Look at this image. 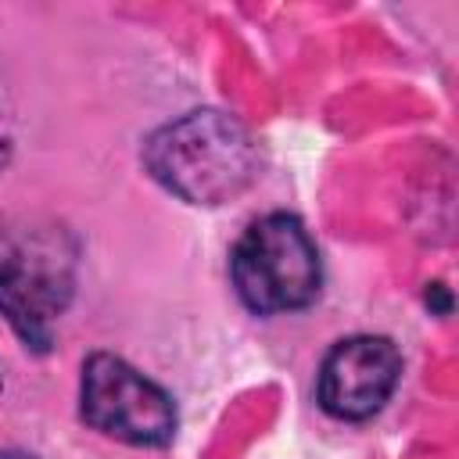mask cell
I'll use <instances>...</instances> for the list:
<instances>
[{
	"label": "cell",
	"instance_id": "cell-6",
	"mask_svg": "<svg viewBox=\"0 0 459 459\" xmlns=\"http://www.w3.org/2000/svg\"><path fill=\"white\" fill-rule=\"evenodd\" d=\"M0 459H36V455H29V452H0Z\"/></svg>",
	"mask_w": 459,
	"mask_h": 459
},
{
	"label": "cell",
	"instance_id": "cell-3",
	"mask_svg": "<svg viewBox=\"0 0 459 459\" xmlns=\"http://www.w3.org/2000/svg\"><path fill=\"white\" fill-rule=\"evenodd\" d=\"M79 412L93 430L140 448H161L176 434L172 398L111 351H93L82 362Z\"/></svg>",
	"mask_w": 459,
	"mask_h": 459
},
{
	"label": "cell",
	"instance_id": "cell-1",
	"mask_svg": "<svg viewBox=\"0 0 459 459\" xmlns=\"http://www.w3.org/2000/svg\"><path fill=\"white\" fill-rule=\"evenodd\" d=\"M143 165L186 204H222L255 179L258 158L237 118L222 111H186L147 136Z\"/></svg>",
	"mask_w": 459,
	"mask_h": 459
},
{
	"label": "cell",
	"instance_id": "cell-2",
	"mask_svg": "<svg viewBox=\"0 0 459 459\" xmlns=\"http://www.w3.org/2000/svg\"><path fill=\"white\" fill-rule=\"evenodd\" d=\"M233 287L255 316L298 312L319 294V251L308 230L287 215L273 212L255 219L233 247L230 258Z\"/></svg>",
	"mask_w": 459,
	"mask_h": 459
},
{
	"label": "cell",
	"instance_id": "cell-5",
	"mask_svg": "<svg viewBox=\"0 0 459 459\" xmlns=\"http://www.w3.org/2000/svg\"><path fill=\"white\" fill-rule=\"evenodd\" d=\"M402 377V355L387 337L337 341L319 369V405L337 420H369L394 394Z\"/></svg>",
	"mask_w": 459,
	"mask_h": 459
},
{
	"label": "cell",
	"instance_id": "cell-4",
	"mask_svg": "<svg viewBox=\"0 0 459 459\" xmlns=\"http://www.w3.org/2000/svg\"><path fill=\"white\" fill-rule=\"evenodd\" d=\"M72 298V265L50 244L4 240L0 244V316L25 341L47 351L54 323Z\"/></svg>",
	"mask_w": 459,
	"mask_h": 459
}]
</instances>
